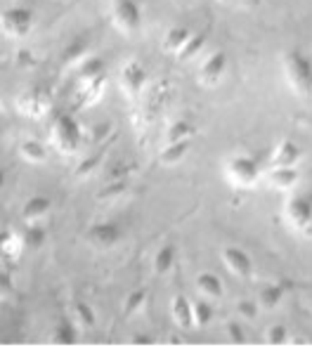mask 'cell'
<instances>
[{"label":"cell","instance_id":"cell-27","mask_svg":"<svg viewBox=\"0 0 312 352\" xmlns=\"http://www.w3.org/2000/svg\"><path fill=\"white\" fill-rule=\"evenodd\" d=\"M203 47H206V36L194 34L190 38V43L177 52V59H180V62H194V59L203 52Z\"/></svg>","mask_w":312,"mask_h":352},{"label":"cell","instance_id":"cell-18","mask_svg":"<svg viewBox=\"0 0 312 352\" xmlns=\"http://www.w3.org/2000/svg\"><path fill=\"white\" fill-rule=\"evenodd\" d=\"M197 291L201 294V298H206V300H220L225 294V286H223V281H220L218 274L201 272L197 277Z\"/></svg>","mask_w":312,"mask_h":352},{"label":"cell","instance_id":"cell-1","mask_svg":"<svg viewBox=\"0 0 312 352\" xmlns=\"http://www.w3.org/2000/svg\"><path fill=\"white\" fill-rule=\"evenodd\" d=\"M282 72L287 78L289 90L300 97L310 100L312 97V57L305 55L298 47H291L282 55Z\"/></svg>","mask_w":312,"mask_h":352},{"label":"cell","instance_id":"cell-7","mask_svg":"<svg viewBox=\"0 0 312 352\" xmlns=\"http://www.w3.org/2000/svg\"><path fill=\"white\" fill-rule=\"evenodd\" d=\"M14 107H17V111L21 113V116L41 121V118H45L47 113H50L52 100H50V95H47V90L34 85V88L21 90V93L17 95V100H14Z\"/></svg>","mask_w":312,"mask_h":352},{"label":"cell","instance_id":"cell-24","mask_svg":"<svg viewBox=\"0 0 312 352\" xmlns=\"http://www.w3.org/2000/svg\"><path fill=\"white\" fill-rule=\"evenodd\" d=\"M71 319L78 324L80 329H93L95 324H98L95 310L90 307V302H85V300H74L71 302Z\"/></svg>","mask_w":312,"mask_h":352},{"label":"cell","instance_id":"cell-6","mask_svg":"<svg viewBox=\"0 0 312 352\" xmlns=\"http://www.w3.org/2000/svg\"><path fill=\"white\" fill-rule=\"evenodd\" d=\"M118 88H121V93H123L126 100H131V102L142 100L144 93L149 90V74H147V69H144L142 64L137 62V59H131V62H126L121 67V72H118Z\"/></svg>","mask_w":312,"mask_h":352},{"label":"cell","instance_id":"cell-29","mask_svg":"<svg viewBox=\"0 0 312 352\" xmlns=\"http://www.w3.org/2000/svg\"><path fill=\"white\" fill-rule=\"evenodd\" d=\"M265 343L267 345H287L289 343V329L284 327V324H272V327H267L265 331Z\"/></svg>","mask_w":312,"mask_h":352},{"label":"cell","instance_id":"cell-32","mask_svg":"<svg viewBox=\"0 0 312 352\" xmlns=\"http://www.w3.org/2000/svg\"><path fill=\"white\" fill-rule=\"evenodd\" d=\"M258 312H260L258 300H241L239 302V315L244 319H249V322H254V319L258 317Z\"/></svg>","mask_w":312,"mask_h":352},{"label":"cell","instance_id":"cell-10","mask_svg":"<svg viewBox=\"0 0 312 352\" xmlns=\"http://www.w3.org/2000/svg\"><path fill=\"white\" fill-rule=\"evenodd\" d=\"M223 265L232 277L236 279H249L254 274V260H251L249 253L239 246H225L223 248Z\"/></svg>","mask_w":312,"mask_h":352},{"label":"cell","instance_id":"cell-26","mask_svg":"<svg viewBox=\"0 0 312 352\" xmlns=\"http://www.w3.org/2000/svg\"><path fill=\"white\" fill-rule=\"evenodd\" d=\"M21 241H24L26 251H41L47 241V234L43 230V225H26L21 230Z\"/></svg>","mask_w":312,"mask_h":352},{"label":"cell","instance_id":"cell-8","mask_svg":"<svg viewBox=\"0 0 312 352\" xmlns=\"http://www.w3.org/2000/svg\"><path fill=\"white\" fill-rule=\"evenodd\" d=\"M111 24L116 31L126 36H133L142 26V10L135 0H114L111 5Z\"/></svg>","mask_w":312,"mask_h":352},{"label":"cell","instance_id":"cell-34","mask_svg":"<svg viewBox=\"0 0 312 352\" xmlns=\"http://www.w3.org/2000/svg\"><path fill=\"white\" fill-rule=\"evenodd\" d=\"M225 329H227V338L232 340V343H236V345L244 343V333H241V327H239V324H236V322H230Z\"/></svg>","mask_w":312,"mask_h":352},{"label":"cell","instance_id":"cell-21","mask_svg":"<svg viewBox=\"0 0 312 352\" xmlns=\"http://www.w3.org/2000/svg\"><path fill=\"white\" fill-rule=\"evenodd\" d=\"M175 258H177V253H175L173 243H164V246H159V251L152 256V272L156 274V277L168 274L175 265Z\"/></svg>","mask_w":312,"mask_h":352},{"label":"cell","instance_id":"cell-2","mask_svg":"<svg viewBox=\"0 0 312 352\" xmlns=\"http://www.w3.org/2000/svg\"><path fill=\"white\" fill-rule=\"evenodd\" d=\"M50 144L62 156H76L83 147V130L71 113L59 111L50 123Z\"/></svg>","mask_w":312,"mask_h":352},{"label":"cell","instance_id":"cell-16","mask_svg":"<svg viewBox=\"0 0 312 352\" xmlns=\"http://www.w3.org/2000/svg\"><path fill=\"white\" fill-rule=\"evenodd\" d=\"M192 149V140H180V142H164V147L159 151L161 166H177L187 159Z\"/></svg>","mask_w":312,"mask_h":352},{"label":"cell","instance_id":"cell-22","mask_svg":"<svg viewBox=\"0 0 312 352\" xmlns=\"http://www.w3.org/2000/svg\"><path fill=\"white\" fill-rule=\"evenodd\" d=\"M192 36L194 34H192L190 29H185V26H173V29L166 31L164 41H161V47H164V52H170V55L177 57V52L190 43Z\"/></svg>","mask_w":312,"mask_h":352},{"label":"cell","instance_id":"cell-19","mask_svg":"<svg viewBox=\"0 0 312 352\" xmlns=\"http://www.w3.org/2000/svg\"><path fill=\"white\" fill-rule=\"evenodd\" d=\"M24 241H21V232L5 230L0 232V258L5 260H17L24 253Z\"/></svg>","mask_w":312,"mask_h":352},{"label":"cell","instance_id":"cell-5","mask_svg":"<svg viewBox=\"0 0 312 352\" xmlns=\"http://www.w3.org/2000/svg\"><path fill=\"white\" fill-rule=\"evenodd\" d=\"M36 26V17L29 8H5L0 10V34L10 41H24L31 36Z\"/></svg>","mask_w":312,"mask_h":352},{"label":"cell","instance_id":"cell-35","mask_svg":"<svg viewBox=\"0 0 312 352\" xmlns=\"http://www.w3.org/2000/svg\"><path fill=\"white\" fill-rule=\"evenodd\" d=\"M5 296H8V286H5L3 281H0V300H3Z\"/></svg>","mask_w":312,"mask_h":352},{"label":"cell","instance_id":"cell-3","mask_svg":"<svg viewBox=\"0 0 312 352\" xmlns=\"http://www.w3.org/2000/svg\"><path fill=\"white\" fill-rule=\"evenodd\" d=\"M223 177L234 189H254L263 180V168L254 156L236 154L230 156L223 166Z\"/></svg>","mask_w":312,"mask_h":352},{"label":"cell","instance_id":"cell-17","mask_svg":"<svg viewBox=\"0 0 312 352\" xmlns=\"http://www.w3.org/2000/svg\"><path fill=\"white\" fill-rule=\"evenodd\" d=\"M76 329L78 324L69 317H59L52 327V333H50V343L52 345H74L78 340L76 336Z\"/></svg>","mask_w":312,"mask_h":352},{"label":"cell","instance_id":"cell-11","mask_svg":"<svg viewBox=\"0 0 312 352\" xmlns=\"http://www.w3.org/2000/svg\"><path fill=\"white\" fill-rule=\"evenodd\" d=\"M52 213V201L45 197V194H36V197H29L21 206V220L26 225H41L50 218Z\"/></svg>","mask_w":312,"mask_h":352},{"label":"cell","instance_id":"cell-33","mask_svg":"<svg viewBox=\"0 0 312 352\" xmlns=\"http://www.w3.org/2000/svg\"><path fill=\"white\" fill-rule=\"evenodd\" d=\"M100 166V156H93V159H85L83 164H80L78 168H76V175L83 180V177H88L90 173H95V168Z\"/></svg>","mask_w":312,"mask_h":352},{"label":"cell","instance_id":"cell-30","mask_svg":"<svg viewBox=\"0 0 312 352\" xmlns=\"http://www.w3.org/2000/svg\"><path fill=\"white\" fill-rule=\"evenodd\" d=\"M144 307H147V291L144 289L133 291L126 300V315H137V312H142Z\"/></svg>","mask_w":312,"mask_h":352},{"label":"cell","instance_id":"cell-12","mask_svg":"<svg viewBox=\"0 0 312 352\" xmlns=\"http://www.w3.org/2000/svg\"><path fill=\"white\" fill-rule=\"evenodd\" d=\"M303 159V149L293 142V140H282L277 142V147L270 154V166L272 168H296Z\"/></svg>","mask_w":312,"mask_h":352},{"label":"cell","instance_id":"cell-13","mask_svg":"<svg viewBox=\"0 0 312 352\" xmlns=\"http://www.w3.org/2000/svg\"><path fill=\"white\" fill-rule=\"evenodd\" d=\"M88 241L98 248H114L121 241V230L116 223H95L88 230Z\"/></svg>","mask_w":312,"mask_h":352},{"label":"cell","instance_id":"cell-9","mask_svg":"<svg viewBox=\"0 0 312 352\" xmlns=\"http://www.w3.org/2000/svg\"><path fill=\"white\" fill-rule=\"evenodd\" d=\"M227 76V55L220 50L203 57V62L197 69V80L201 88H218Z\"/></svg>","mask_w":312,"mask_h":352},{"label":"cell","instance_id":"cell-36","mask_svg":"<svg viewBox=\"0 0 312 352\" xmlns=\"http://www.w3.org/2000/svg\"><path fill=\"white\" fill-rule=\"evenodd\" d=\"M5 187V170H0V192H3Z\"/></svg>","mask_w":312,"mask_h":352},{"label":"cell","instance_id":"cell-14","mask_svg":"<svg viewBox=\"0 0 312 352\" xmlns=\"http://www.w3.org/2000/svg\"><path fill=\"white\" fill-rule=\"evenodd\" d=\"M267 185L277 192H284V194H291L296 187H298V180H300V173L298 168H272L270 173L265 175Z\"/></svg>","mask_w":312,"mask_h":352},{"label":"cell","instance_id":"cell-23","mask_svg":"<svg viewBox=\"0 0 312 352\" xmlns=\"http://www.w3.org/2000/svg\"><path fill=\"white\" fill-rule=\"evenodd\" d=\"M197 128L192 121L187 118H177V121H170L168 128L164 133V142H180V140H194Z\"/></svg>","mask_w":312,"mask_h":352},{"label":"cell","instance_id":"cell-25","mask_svg":"<svg viewBox=\"0 0 312 352\" xmlns=\"http://www.w3.org/2000/svg\"><path fill=\"white\" fill-rule=\"evenodd\" d=\"M284 300V289L279 284H267L265 289H260V296H258V305H260V310H277L279 305H282Z\"/></svg>","mask_w":312,"mask_h":352},{"label":"cell","instance_id":"cell-4","mask_svg":"<svg viewBox=\"0 0 312 352\" xmlns=\"http://www.w3.org/2000/svg\"><path fill=\"white\" fill-rule=\"evenodd\" d=\"M284 223H287L296 234H312V194L298 192L289 194L284 201Z\"/></svg>","mask_w":312,"mask_h":352},{"label":"cell","instance_id":"cell-28","mask_svg":"<svg viewBox=\"0 0 312 352\" xmlns=\"http://www.w3.org/2000/svg\"><path fill=\"white\" fill-rule=\"evenodd\" d=\"M192 312H194V327H208L213 319V307H211V300H197L192 305Z\"/></svg>","mask_w":312,"mask_h":352},{"label":"cell","instance_id":"cell-20","mask_svg":"<svg viewBox=\"0 0 312 352\" xmlns=\"http://www.w3.org/2000/svg\"><path fill=\"white\" fill-rule=\"evenodd\" d=\"M19 156L21 161L31 166H43L47 161V147L41 142V140H21L19 144Z\"/></svg>","mask_w":312,"mask_h":352},{"label":"cell","instance_id":"cell-31","mask_svg":"<svg viewBox=\"0 0 312 352\" xmlns=\"http://www.w3.org/2000/svg\"><path fill=\"white\" fill-rule=\"evenodd\" d=\"M100 76H104V64H102V59H98V57L88 59V62L80 67V83H83V80L100 78Z\"/></svg>","mask_w":312,"mask_h":352},{"label":"cell","instance_id":"cell-15","mask_svg":"<svg viewBox=\"0 0 312 352\" xmlns=\"http://www.w3.org/2000/svg\"><path fill=\"white\" fill-rule=\"evenodd\" d=\"M192 305H194V302H192L185 294H175L170 298V317H173L175 327H180V329L194 327V312H192Z\"/></svg>","mask_w":312,"mask_h":352},{"label":"cell","instance_id":"cell-37","mask_svg":"<svg viewBox=\"0 0 312 352\" xmlns=\"http://www.w3.org/2000/svg\"><path fill=\"white\" fill-rule=\"evenodd\" d=\"M218 3H227V0H218Z\"/></svg>","mask_w":312,"mask_h":352}]
</instances>
